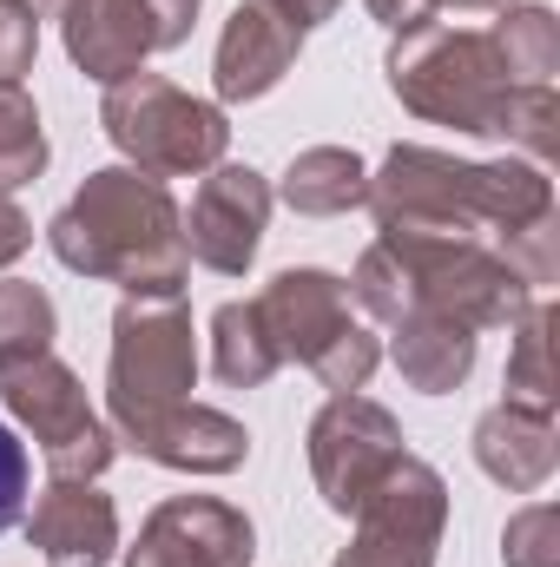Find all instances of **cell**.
I'll use <instances>...</instances> for the list:
<instances>
[{"instance_id": "obj_1", "label": "cell", "mask_w": 560, "mask_h": 567, "mask_svg": "<svg viewBox=\"0 0 560 567\" xmlns=\"http://www.w3.org/2000/svg\"><path fill=\"white\" fill-rule=\"evenodd\" d=\"M46 245L66 271L120 284L126 297H178L191 271L178 205L165 178H152L139 165L93 172L73 192V205H60V218L46 225Z\"/></svg>"}, {"instance_id": "obj_2", "label": "cell", "mask_w": 560, "mask_h": 567, "mask_svg": "<svg viewBox=\"0 0 560 567\" xmlns=\"http://www.w3.org/2000/svg\"><path fill=\"white\" fill-rule=\"evenodd\" d=\"M383 231H435V238H508L554 212V185L541 165L501 158V165H462L428 145H396L383 172L370 178V198Z\"/></svg>"}, {"instance_id": "obj_3", "label": "cell", "mask_w": 560, "mask_h": 567, "mask_svg": "<svg viewBox=\"0 0 560 567\" xmlns=\"http://www.w3.org/2000/svg\"><path fill=\"white\" fill-rule=\"evenodd\" d=\"M528 284L508 271L501 251H488L481 238H435V231H383L350 284V303H363L383 323L403 317H448L462 330H488V323H515L528 310Z\"/></svg>"}, {"instance_id": "obj_4", "label": "cell", "mask_w": 560, "mask_h": 567, "mask_svg": "<svg viewBox=\"0 0 560 567\" xmlns=\"http://www.w3.org/2000/svg\"><path fill=\"white\" fill-rule=\"evenodd\" d=\"M390 93L435 126L455 133H495L501 100L515 93L495 33H468L455 20H422L409 33H396L390 47Z\"/></svg>"}, {"instance_id": "obj_5", "label": "cell", "mask_w": 560, "mask_h": 567, "mask_svg": "<svg viewBox=\"0 0 560 567\" xmlns=\"http://www.w3.org/2000/svg\"><path fill=\"white\" fill-rule=\"evenodd\" d=\"M258 317H265V330H271L283 363L297 357L336 396H356L376 377V363H383V343L356 323L350 284L330 278V271H310V265L303 271L297 265L278 271V278L265 284V297H258Z\"/></svg>"}, {"instance_id": "obj_6", "label": "cell", "mask_w": 560, "mask_h": 567, "mask_svg": "<svg viewBox=\"0 0 560 567\" xmlns=\"http://www.w3.org/2000/svg\"><path fill=\"white\" fill-rule=\"evenodd\" d=\"M100 126L152 178L211 172V165H225V145H231V126H225V113L211 100H191L165 73H145V66L106 86Z\"/></svg>"}, {"instance_id": "obj_7", "label": "cell", "mask_w": 560, "mask_h": 567, "mask_svg": "<svg viewBox=\"0 0 560 567\" xmlns=\"http://www.w3.org/2000/svg\"><path fill=\"white\" fill-rule=\"evenodd\" d=\"M198 350H191V310L178 297H126L113 317V363H106V416L113 435L145 423L158 410L191 403Z\"/></svg>"}, {"instance_id": "obj_8", "label": "cell", "mask_w": 560, "mask_h": 567, "mask_svg": "<svg viewBox=\"0 0 560 567\" xmlns=\"http://www.w3.org/2000/svg\"><path fill=\"white\" fill-rule=\"evenodd\" d=\"M0 403H7L13 423L40 442V455H46V468H53L60 482H100V475H106V462H113V429L93 416L80 377H73L53 350L33 357V363L0 370Z\"/></svg>"}, {"instance_id": "obj_9", "label": "cell", "mask_w": 560, "mask_h": 567, "mask_svg": "<svg viewBox=\"0 0 560 567\" xmlns=\"http://www.w3.org/2000/svg\"><path fill=\"white\" fill-rule=\"evenodd\" d=\"M442 522H448L442 475L428 462H416V455H396V468L363 495L356 542L343 548L336 567H435Z\"/></svg>"}, {"instance_id": "obj_10", "label": "cell", "mask_w": 560, "mask_h": 567, "mask_svg": "<svg viewBox=\"0 0 560 567\" xmlns=\"http://www.w3.org/2000/svg\"><path fill=\"white\" fill-rule=\"evenodd\" d=\"M66 53L86 80L113 86L126 73H139L152 53H172L191 20L198 0H73L66 13Z\"/></svg>"}, {"instance_id": "obj_11", "label": "cell", "mask_w": 560, "mask_h": 567, "mask_svg": "<svg viewBox=\"0 0 560 567\" xmlns=\"http://www.w3.org/2000/svg\"><path fill=\"white\" fill-rule=\"evenodd\" d=\"M396 455H403L396 416L363 396H330L310 423V475H317V495L330 502V515H356L363 495L396 468Z\"/></svg>"}, {"instance_id": "obj_12", "label": "cell", "mask_w": 560, "mask_h": 567, "mask_svg": "<svg viewBox=\"0 0 560 567\" xmlns=\"http://www.w3.org/2000/svg\"><path fill=\"white\" fill-rule=\"evenodd\" d=\"M178 225H185L191 265H205L218 278H245L265 245V225H271V185L251 165H211Z\"/></svg>"}, {"instance_id": "obj_13", "label": "cell", "mask_w": 560, "mask_h": 567, "mask_svg": "<svg viewBox=\"0 0 560 567\" xmlns=\"http://www.w3.org/2000/svg\"><path fill=\"white\" fill-rule=\"evenodd\" d=\"M251 555H258L251 515H238L218 495H178L145 515L126 567H251Z\"/></svg>"}, {"instance_id": "obj_14", "label": "cell", "mask_w": 560, "mask_h": 567, "mask_svg": "<svg viewBox=\"0 0 560 567\" xmlns=\"http://www.w3.org/2000/svg\"><path fill=\"white\" fill-rule=\"evenodd\" d=\"M27 542L40 548L46 567H106L120 548V508L100 482H60L33 502Z\"/></svg>"}, {"instance_id": "obj_15", "label": "cell", "mask_w": 560, "mask_h": 567, "mask_svg": "<svg viewBox=\"0 0 560 567\" xmlns=\"http://www.w3.org/2000/svg\"><path fill=\"white\" fill-rule=\"evenodd\" d=\"M113 442L139 449L145 462L178 468V475H231V468L251 455V435H245V423H231L225 410H205V403L158 410V416H145V423L120 429Z\"/></svg>"}, {"instance_id": "obj_16", "label": "cell", "mask_w": 560, "mask_h": 567, "mask_svg": "<svg viewBox=\"0 0 560 567\" xmlns=\"http://www.w3.org/2000/svg\"><path fill=\"white\" fill-rule=\"evenodd\" d=\"M297 47H303V33H290L271 7L238 0L231 20H225V40H218V100H231V106L265 100L297 66Z\"/></svg>"}, {"instance_id": "obj_17", "label": "cell", "mask_w": 560, "mask_h": 567, "mask_svg": "<svg viewBox=\"0 0 560 567\" xmlns=\"http://www.w3.org/2000/svg\"><path fill=\"white\" fill-rule=\"evenodd\" d=\"M475 462L515 488V495H535L548 475H554V416L541 410H521V403H501L475 423Z\"/></svg>"}, {"instance_id": "obj_18", "label": "cell", "mask_w": 560, "mask_h": 567, "mask_svg": "<svg viewBox=\"0 0 560 567\" xmlns=\"http://www.w3.org/2000/svg\"><path fill=\"white\" fill-rule=\"evenodd\" d=\"M396 330V343H390V357H396V370L416 383L422 396H448L468 370H475V330H462V323H448V317H403V323H390Z\"/></svg>"}, {"instance_id": "obj_19", "label": "cell", "mask_w": 560, "mask_h": 567, "mask_svg": "<svg viewBox=\"0 0 560 567\" xmlns=\"http://www.w3.org/2000/svg\"><path fill=\"white\" fill-rule=\"evenodd\" d=\"M363 198H370V172L343 145H310L283 172V205L303 218H336V212H356Z\"/></svg>"}, {"instance_id": "obj_20", "label": "cell", "mask_w": 560, "mask_h": 567, "mask_svg": "<svg viewBox=\"0 0 560 567\" xmlns=\"http://www.w3.org/2000/svg\"><path fill=\"white\" fill-rule=\"evenodd\" d=\"M211 370L231 390H258L283 370L278 343H271V330L258 317V297L251 303H218V317H211Z\"/></svg>"}, {"instance_id": "obj_21", "label": "cell", "mask_w": 560, "mask_h": 567, "mask_svg": "<svg viewBox=\"0 0 560 567\" xmlns=\"http://www.w3.org/2000/svg\"><path fill=\"white\" fill-rule=\"evenodd\" d=\"M495 47H501V66L515 86H554V66H560V27L548 7H515L501 13L495 27Z\"/></svg>"}, {"instance_id": "obj_22", "label": "cell", "mask_w": 560, "mask_h": 567, "mask_svg": "<svg viewBox=\"0 0 560 567\" xmlns=\"http://www.w3.org/2000/svg\"><path fill=\"white\" fill-rule=\"evenodd\" d=\"M53 330H60V317H53V297L40 284H20V278L0 284V370L46 357Z\"/></svg>"}, {"instance_id": "obj_23", "label": "cell", "mask_w": 560, "mask_h": 567, "mask_svg": "<svg viewBox=\"0 0 560 567\" xmlns=\"http://www.w3.org/2000/svg\"><path fill=\"white\" fill-rule=\"evenodd\" d=\"M508 403L554 416V377H548V310L528 303L515 317V357H508Z\"/></svg>"}, {"instance_id": "obj_24", "label": "cell", "mask_w": 560, "mask_h": 567, "mask_svg": "<svg viewBox=\"0 0 560 567\" xmlns=\"http://www.w3.org/2000/svg\"><path fill=\"white\" fill-rule=\"evenodd\" d=\"M46 172V133H40V113L20 86H0V192L27 185Z\"/></svg>"}, {"instance_id": "obj_25", "label": "cell", "mask_w": 560, "mask_h": 567, "mask_svg": "<svg viewBox=\"0 0 560 567\" xmlns=\"http://www.w3.org/2000/svg\"><path fill=\"white\" fill-rule=\"evenodd\" d=\"M495 140H515L528 158H554V145H560V100H554V86H515V93L501 100Z\"/></svg>"}, {"instance_id": "obj_26", "label": "cell", "mask_w": 560, "mask_h": 567, "mask_svg": "<svg viewBox=\"0 0 560 567\" xmlns=\"http://www.w3.org/2000/svg\"><path fill=\"white\" fill-rule=\"evenodd\" d=\"M554 508L548 502H535V508H521L515 522H508V535H501V561L508 567H560V548H554Z\"/></svg>"}, {"instance_id": "obj_27", "label": "cell", "mask_w": 560, "mask_h": 567, "mask_svg": "<svg viewBox=\"0 0 560 567\" xmlns=\"http://www.w3.org/2000/svg\"><path fill=\"white\" fill-rule=\"evenodd\" d=\"M33 53H40V13L27 0H0V86H20Z\"/></svg>"}, {"instance_id": "obj_28", "label": "cell", "mask_w": 560, "mask_h": 567, "mask_svg": "<svg viewBox=\"0 0 560 567\" xmlns=\"http://www.w3.org/2000/svg\"><path fill=\"white\" fill-rule=\"evenodd\" d=\"M27 482H33V462H27V442L0 423V535L27 515Z\"/></svg>"}, {"instance_id": "obj_29", "label": "cell", "mask_w": 560, "mask_h": 567, "mask_svg": "<svg viewBox=\"0 0 560 567\" xmlns=\"http://www.w3.org/2000/svg\"><path fill=\"white\" fill-rule=\"evenodd\" d=\"M258 7H271L290 33H310V27L336 20V7H343V0H258Z\"/></svg>"}, {"instance_id": "obj_30", "label": "cell", "mask_w": 560, "mask_h": 567, "mask_svg": "<svg viewBox=\"0 0 560 567\" xmlns=\"http://www.w3.org/2000/svg\"><path fill=\"white\" fill-rule=\"evenodd\" d=\"M370 7V20H383L390 33H409L422 20H435V0H363Z\"/></svg>"}, {"instance_id": "obj_31", "label": "cell", "mask_w": 560, "mask_h": 567, "mask_svg": "<svg viewBox=\"0 0 560 567\" xmlns=\"http://www.w3.org/2000/svg\"><path fill=\"white\" fill-rule=\"evenodd\" d=\"M27 245H33V225H27V212H20V205L0 192V271H7V265L27 251Z\"/></svg>"}, {"instance_id": "obj_32", "label": "cell", "mask_w": 560, "mask_h": 567, "mask_svg": "<svg viewBox=\"0 0 560 567\" xmlns=\"http://www.w3.org/2000/svg\"><path fill=\"white\" fill-rule=\"evenodd\" d=\"M448 7H455V13H508V0H435V20H442Z\"/></svg>"}, {"instance_id": "obj_33", "label": "cell", "mask_w": 560, "mask_h": 567, "mask_svg": "<svg viewBox=\"0 0 560 567\" xmlns=\"http://www.w3.org/2000/svg\"><path fill=\"white\" fill-rule=\"evenodd\" d=\"M27 7H33V13H40V20H46V13H66V7H73V0H27Z\"/></svg>"}]
</instances>
